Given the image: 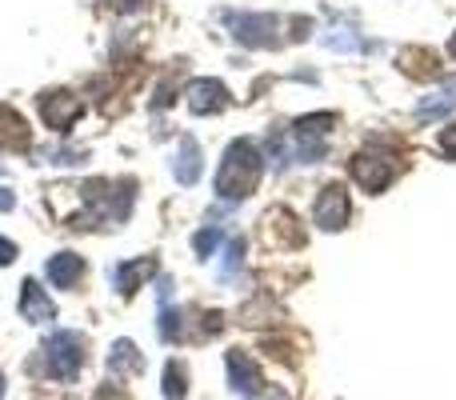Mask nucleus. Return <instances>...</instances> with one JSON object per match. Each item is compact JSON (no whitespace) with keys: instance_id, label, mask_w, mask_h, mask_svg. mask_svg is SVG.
I'll list each match as a JSON object with an SVG mask.
<instances>
[{"instance_id":"nucleus-1","label":"nucleus","mask_w":456,"mask_h":400,"mask_svg":"<svg viewBox=\"0 0 456 400\" xmlns=\"http://www.w3.org/2000/svg\"><path fill=\"white\" fill-rule=\"evenodd\" d=\"M260 173H265V157L252 149V141H232L216 173V192L224 200H244L260 184Z\"/></svg>"},{"instance_id":"nucleus-2","label":"nucleus","mask_w":456,"mask_h":400,"mask_svg":"<svg viewBox=\"0 0 456 400\" xmlns=\"http://www.w3.org/2000/svg\"><path fill=\"white\" fill-rule=\"evenodd\" d=\"M85 348H88V340L80 337V332H53L48 337V345H45V372L53 380H77V372L85 369Z\"/></svg>"},{"instance_id":"nucleus-3","label":"nucleus","mask_w":456,"mask_h":400,"mask_svg":"<svg viewBox=\"0 0 456 400\" xmlns=\"http://www.w3.org/2000/svg\"><path fill=\"white\" fill-rule=\"evenodd\" d=\"M228 24H232V37L240 40V45L248 48H276L281 45V20L268 12H256V16H228Z\"/></svg>"},{"instance_id":"nucleus-4","label":"nucleus","mask_w":456,"mask_h":400,"mask_svg":"<svg viewBox=\"0 0 456 400\" xmlns=\"http://www.w3.org/2000/svg\"><path fill=\"white\" fill-rule=\"evenodd\" d=\"M228 385H232V393L240 400H252L265 388V372H260V364L252 361L248 353L232 348V353H228Z\"/></svg>"},{"instance_id":"nucleus-5","label":"nucleus","mask_w":456,"mask_h":400,"mask_svg":"<svg viewBox=\"0 0 456 400\" xmlns=\"http://www.w3.org/2000/svg\"><path fill=\"white\" fill-rule=\"evenodd\" d=\"M313 220L324 228V233H337V228L348 224V192H345V184H324L321 197H316Z\"/></svg>"},{"instance_id":"nucleus-6","label":"nucleus","mask_w":456,"mask_h":400,"mask_svg":"<svg viewBox=\"0 0 456 400\" xmlns=\"http://www.w3.org/2000/svg\"><path fill=\"white\" fill-rule=\"evenodd\" d=\"M85 112V104H80V96L72 93H45L40 96V117H45L48 128H56V133H69L72 120Z\"/></svg>"},{"instance_id":"nucleus-7","label":"nucleus","mask_w":456,"mask_h":400,"mask_svg":"<svg viewBox=\"0 0 456 400\" xmlns=\"http://www.w3.org/2000/svg\"><path fill=\"white\" fill-rule=\"evenodd\" d=\"M184 96H189V109L197 117H216V112H224L232 104V96H228V88L221 80H192Z\"/></svg>"},{"instance_id":"nucleus-8","label":"nucleus","mask_w":456,"mask_h":400,"mask_svg":"<svg viewBox=\"0 0 456 400\" xmlns=\"http://www.w3.org/2000/svg\"><path fill=\"white\" fill-rule=\"evenodd\" d=\"M353 176L364 192H385L388 181L396 176V165L385 160V157H369V152H361V157L353 160Z\"/></svg>"},{"instance_id":"nucleus-9","label":"nucleus","mask_w":456,"mask_h":400,"mask_svg":"<svg viewBox=\"0 0 456 400\" xmlns=\"http://www.w3.org/2000/svg\"><path fill=\"white\" fill-rule=\"evenodd\" d=\"M152 273H157V260L152 257H136V260H125V265L112 268V284H117L120 297H133L136 289H144V281H152Z\"/></svg>"},{"instance_id":"nucleus-10","label":"nucleus","mask_w":456,"mask_h":400,"mask_svg":"<svg viewBox=\"0 0 456 400\" xmlns=\"http://www.w3.org/2000/svg\"><path fill=\"white\" fill-rule=\"evenodd\" d=\"M265 241L276 244V249H281V244L297 249V244L305 241V228H300V220L292 216L289 208H273V212L265 216Z\"/></svg>"},{"instance_id":"nucleus-11","label":"nucleus","mask_w":456,"mask_h":400,"mask_svg":"<svg viewBox=\"0 0 456 400\" xmlns=\"http://www.w3.org/2000/svg\"><path fill=\"white\" fill-rule=\"evenodd\" d=\"M20 316L28 324H48L56 321V305L48 300V292L40 289L37 281H24L20 284Z\"/></svg>"},{"instance_id":"nucleus-12","label":"nucleus","mask_w":456,"mask_h":400,"mask_svg":"<svg viewBox=\"0 0 456 400\" xmlns=\"http://www.w3.org/2000/svg\"><path fill=\"white\" fill-rule=\"evenodd\" d=\"M28 125H24V117L12 109V104H0V149L4 152H16V149H28Z\"/></svg>"},{"instance_id":"nucleus-13","label":"nucleus","mask_w":456,"mask_h":400,"mask_svg":"<svg viewBox=\"0 0 456 400\" xmlns=\"http://www.w3.org/2000/svg\"><path fill=\"white\" fill-rule=\"evenodd\" d=\"M45 273H48V284H53V289H72V284L85 276V260H80L77 252H56V257L45 265Z\"/></svg>"},{"instance_id":"nucleus-14","label":"nucleus","mask_w":456,"mask_h":400,"mask_svg":"<svg viewBox=\"0 0 456 400\" xmlns=\"http://www.w3.org/2000/svg\"><path fill=\"white\" fill-rule=\"evenodd\" d=\"M144 369V356L136 353L133 340H117L109 353V372L112 377H125V372H141Z\"/></svg>"},{"instance_id":"nucleus-15","label":"nucleus","mask_w":456,"mask_h":400,"mask_svg":"<svg viewBox=\"0 0 456 400\" xmlns=\"http://www.w3.org/2000/svg\"><path fill=\"white\" fill-rule=\"evenodd\" d=\"M176 181L197 184L200 181V144L192 136H181V157H176Z\"/></svg>"},{"instance_id":"nucleus-16","label":"nucleus","mask_w":456,"mask_h":400,"mask_svg":"<svg viewBox=\"0 0 456 400\" xmlns=\"http://www.w3.org/2000/svg\"><path fill=\"white\" fill-rule=\"evenodd\" d=\"M401 64L412 77H436V53H428V48H404Z\"/></svg>"},{"instance_id":"nucleus-17","label":"nucleus","mask_w":456,"mask_h":400,"mask_svg":"<svg viewBox=\"0 0 456 400\" xmlns=\"http://www.w3.org/2000/svg\"><path fill=\"white\" fill-rule=\"evenodd\" d=\"M165 396L168 400H184V396H189V372H184V364H176V361L165 364Z\"/></svg>"},{"instance_id":"nucleus-18","label":"nucleus","mask_w":456,"mask_h":400,"mask_svg":"<svg viewBox=\"0 0 456 400\" xmlns=\"http://www.w3.org/2000/svg\"><path fill=\"white\" fill-rule=\"evenodd\" d=\"M337 125V117L332 112H316V117H300L297 120V136H329V128Z\"/></svg>"},{"instance_id":"nucleus-19","label":"nucleus","mask_w":456,"mask_h":400,"mask_svg":"<svg viewBox=\"0 0 456 400\" xmlns=\"http://www.w3.org/2000/svg\"><path fill=\"white\" fill-rule=\"evenodd\" d=\"M221 228H216V224H208V228H200V233L197 236H192V249H197V257H213V252H216V244H221Z\"/></svg>"},{"instance_id":"nucleus-20","label":"nucleus","mask_w":456,"mask_h":400,"mask_svg":"<svg viewBox=\"0 0 456 400\" xmlns=\"http://www.w3.org/2000/svg\"><path fill=\"white\" fill-rule=\"evenodd\" d=\"M181 308H160V340H165V345H173L176 337H181Z\"/></svg>"},{"instance_id":"nucleus-21","label":"nucleus","mask_w":456,"mask_h":400,"mask_svg":"<svg viewBox=\"0 0 456 400\" xmlns=\"http://www.w3.org/2000/svg\"><path fill=\"white\" fill-rule=\"evenodd\" d=\"M240 260H244V241H240V236H232V241H228V249H224V268H221L224 281L236 273V268H240Z\"/></svg>"},{"instance_id":"nucleus-22","label":"nucleus","mask_w":456,"mask_h":400,"mask_svg":"<svg viewBox=\"0 0 456 400\" xmlns=\"http://www.w3.org/2000/svg\"><path fill=\"white\" fill-rule=\"evenodd\" d=\"M104 4H109L112 12H125V16H128V12H141L149 0H104Z\"/></svg>"},{"instance_id":"nucleus-23","label":"nucleus","mask_w":456,"mask_h":400,"mask_svg":"<svg viewBox=\"0 0 456 400\" xmlns=\"http://www.w3.org/2000/svg\"><path fill=\"white\" fill-rule=\"evenodd\" d=\"M441 149L449 152V157H456V125H449V128L441 133Z\"/></svg>"},{"instance_id":"nucleus-24","label":"nucleus","mask_w":456,"mask_h":400,"mask_svg":"<svg viewBox=\"0 0 456 400\" xmlns=\"http://www.w3.org/2000/svg\"><path fill=\"white\" fill-rule=\"evenodd\" d=\"M12 260H16V244L0 236V265H12Z\"/></svg>"},{"instance_id":"nucleus-25","label":"nucleus","mask_w":456,"mask_h":400,"mask_svg":"<svg viewBox=\"0 0 456 400\" xmlns=\"http://www.w3.org/2000/svg\"><path fill=\"white\" fill-rule=\"evenodd\" d=\"M12 208H16V192L0 189V212H12Z\"/></svg>"},{"instance_id":"nucleus-26","label":"nucleus","mask_w":456,"mask_h":400,"mask_svg":"<svg viewBox=\"0 0 456 400\" xmlns=\"http://www.w3.org/2000/svg\"><path fill=\"white\" fill-rule=\"evenodd\" d=\"M96 400H128V396L120 393V388H117V393H112V385H104L101 393H96Z\"/></svg>"},{"instance_id":"nucleus-27","label":"nucleus","mask_w":456,"mask_h":400,"mask_svg":"<svg viewBox=\"0 0 456 400\" xmlns=\"http://www.w3.org/2000/svg\"><path fill=\"white\" fill-rule=\"evenodd\" d=\"M0 400H4V377H0Z\"/></svg>"},{"instance_id":"nucleus-28","label":"nucleus","mask_w":456,"mask_h":400,"mask_svg":"<svg viewBox=\"0 0 456 400\" xmlns=\"http://www.w3.org/2000/svg\"><path fill=\"white\" fill-rule=\"evenodd\" d=\"M449 48H452V56H456V32H452V45Z\"/></svg>"}]
</instances>
